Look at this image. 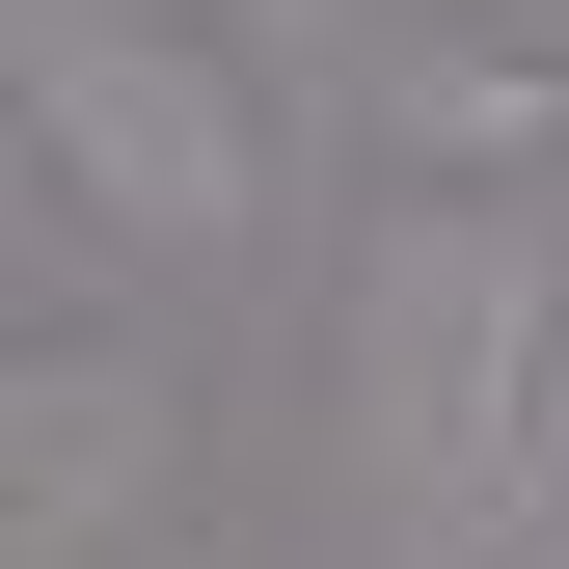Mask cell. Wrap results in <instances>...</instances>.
I'll list each match as a JSON object with an SVG mask.
<instances>
[{
    "label": "cell",
    "instance_id": "cell-1",
    "mask_svg": "<svg viewBox=\"0 0 569 569\" xmlns=\"http://www.w3.org/2000/svg\"><path fill=\"white\" fill-rule=\"evenodd\" d=\"M542 380H569V244H542V218H407V244H380V435H407V516H516Z\"/></svg>",
    "mask_w": 569,
    "mask_h": 569
},
{
    "label": "cell",
    "instance_id": "cell-2",
    "mask_svg": "<svg viewBox=\"0 0 569 569\" xmlns=\"http://www.w3.org/2000/svg\"><path fill=\"white\" fill-rule=\"evenodd\" d=\"M28 136L109 190V218H163V244H244V190H271L244 82L190 28H109V0H28Z\"/></svg>",
    "mask_w": 569,
    "mask_h": 569
},
{
    "label": "cell",
    "instance_id": "cell-3",
    "mask_svg": "<svg viewBox=\"0 0 569 569\" xmlns=\"http://www.w3.org/2000/svg\"><path fill=\"white\" fill-rule=\"evenodd\" d=\"M109 435H136V461H163V380H136V407H109V380H82V352H28V542H82V516H109Z\"/></svg>",
    "mask_w": 569,
    "mask_h": 569
}]
</instances>
